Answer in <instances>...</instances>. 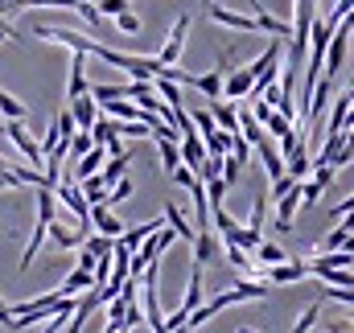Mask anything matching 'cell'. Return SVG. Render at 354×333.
Here are the masks:
<instances>
[{"label":"cell","mask_w":354,"mask_h":333,"mask_svg":"<svg viewBox=\"0 0 354 333\" xmlns=\"http://www.w3.org/2000/svg\"><path fill=\"white\" fill-rule=\"evenodd\" d=\"M206 111H210V120H214V128H218V132H231V136L239 132V124H235V103H223V99H214Z\"/></svg>","instance_id":"cell-18"},{"label":"cell","mask_w":354,"mask_h":333,"mask_svg":"<svg viewBox=\"0 0 354 333\" xmlns=\"http://www.w3.org/2000/svg\"><path fill=\"white\" fill-rule=\"evenodd\" d=\"M124 173H128V153H120V157H107V161L99 165V173H95V177H99V181H103V185L111 189V185H115V181H120Z\"/></svg>","instance_id":"cell-22"},{"label":"cell","mask_w":354,"mask_h":333,"mask_svg":"<svg viewBox=\"0 0 354 333\" xmlns=\"http://www.w3.org/2000/svg\"><path fill=\"white\" fill-rule=\"evenodd\" d=\"M264 214H268V198L264 193H256V202H252V218H248V231L260 235V239H264Z\"/></svg>","instance_id":"cell-29"},{"label":"cell","mask_w":354,"mask_h":333,"mask_svg":"<svg viewBox=\"0 0 354 333\" xmlns=\"http://www.w3.org/2000/svg\"><path fill=\"white\" fill-rule=\"evenodd\" d=\"M58 218V202H54V193L46 189V185H37V222H33V235H29V243L21 251V272H29V263L41 255V243H46V227Z\"/></svg>","instance_id":"cell-1"},{"label":"cell","mask_w":354,"mask_h":333,"mask_svg":"<svg viewBox=\"0 0 354 333\" xmlns=\"http://www.w3.org/2000/svg\"><path fill=\"white\" fill-rule=\"evenodd\" d=\"M189 12H181L174 21V29H169V37H165V46H161V54H157V62L161 66H177L181 62V50H185V37H189Z\"/></svg>","instance_id":"cell-3"},{"label":"cell","mask_w":354,"mask_h":333,"mask_svg":"<svg viewBox=\"0 0 354 333\" xmlns=\"http://www.w3.org/2000/svg\"><path fill=\"white\" fill-rule=\"evenodd\" d=\"M107 161V153H103V144H91L87 153L75 161V181H83V177H91V173H99V165Z\"/></svg>","instance_id":"cell-20"},{"label":"cell","mask_w":354,"mask_h":333,"mask_svg":"<svg viewBox=\"0 0 354 333\" xmlns=\"http://www.w3.org/2000/svg\"><path fill=\"white\" fill-rule=\"evenodd\" d=\"M0 161H4V157H0Z\"/></svg>","instance_id":"cell-48"},{"label":"cell","mask_w":354,"mask_h":333,"mask_svg":"<svg viewBox=\"0 0 354 333\" xmlns=\"http://www.w3.org/2000/svg\"><path fill=\"white\" fill-rule=\"evenodd\" d=\"M330 333H351V325H342V321H334V325H326Z\"/></svg>","instance_id":"cell-45"},{"label":"cell","mask_w":354,"mask_h":333,"mask_svg":"<svg viewBox=\"0 0 354 333\" xmlns=\"http://www.w3.org/2000/svg\"><path fill=\"white\" fill-rule=\"evenodd\" d=\"M165 218H169V231H174L177 239H185V243H194V235H198V231H194V222H185V214L177 210L174 202H165Z\"/></svg>","instance_id":"cell-25"},{"label":"cell","mask_w":354,"mask_h":333,"mask_svg":"<svg viewBox=\"0 0 354 333\" xmlns=\"http://www.w3.org/2000/svg\"><path fill=\"white\" fill-rule=\"evenodd\" d=\"M218 251H223V243H218V235H214V231H198V235H194V263H198V267L214 263V259H218Z\"/></svg>","instance_id":"cell-12"},{"label":"cell","mask_w":354,"mask_h":333,"mask_svg":"<svg viewBox=\"0 0 354 333\" xmlns=\"http://www.w3.org/2000/svg\"><path fill=\"white\" fill-rule=\"evenodd\" d=\"M218 243H227V247H239V251H248V255H252V251H256V243H260V235H252L248 227L231 222V227H227V231L218 235Z\"/></svg>","instance_id":"cell-17"},{"label":"cell","mask_w":354,"mask_h":333,"mask_svg":"<svg viewBox=\"0 0 354 333\" xmlns=\"http://www.w3.org/2000/svg\"><path fill=\"white\" fill-rule=\"evenodd\" d=\"M111 124H115V136L120 140H149L153 136L149 124H128V120H111Z\"/></svg>","instance_id":"cell-26"},{"label":"cell","mask_w":354,"mask_h":333,"mask_svg":"<svg viewBox=\"0 0 354 333\" xmlns=\"http://www.w3.org/2000/svg\"><path fill=\"white\" fill-rule=\"evenodd\" d=\"M326 296H330V301H338V305H351V301H354L351 288H326Z\"/></svg>","instance_id":"cell-42"},{"label":"cell","mask_w":354,"mask_h":333,"mask_svg":"<svg viewBox=\"0 0 354 333\" xmlns=\"http://www.w3.org/2000/svg\"><path fill=\"white\" fill-rule=\"evenodd\" d=\"M317 317H322V301H313V305L301 313V321H292V333H309L317 325Z\"/></svg>","instance_id":"cell-33"},{"label":"cell","mask_w":354,"mask_h":333,"mask_svg":"<svg viewBox=\"0 0 354 333\" xmlns=\"http://www.w3.org/2000/svg\"><path fill=\"white\" fill-rule=\"evenodd\" d=\"M157 140V153H161V169H165V177L181 165V157H177V140H161V136H153Z\"/></svg>","instance_id":"cell-27"},{"label":"cell","mask_w":354,"mask_h":333,"mask_svg":"<svg viewBox=\"0 0 354 333\" xmlns=\"http://www.w3.org/2000/svg\"><path fill=\"white\" fill-rule=\"evenodd\" d=\"M239 333H264V330H256V325H243V330H239Z\"/></svg>","instance_id":"cell-47"},{"label":"cell","mask_w":354,"mask_h":333,"mask_svg":"<svg viewBox=\"0 0 354 333\" xmlns=\"http://www.w3.org/2000/svg\"><path fill=\"white\" fill-rule=\"evenodd\" d=\"M227 58L231 54H218V66L210 70V75H194L189 86H198L202 95H210V99H223V79H227Z\"/></svg>","instance_id":"cell-8"},{"label":"cell","mask_w":354,"mask_h":333,"mask_svg":"<svg viewBox=\"0 0 354 333\" xmlns=\"http://www.w3.org/2000/svg\"><path fill=\"white\" fill-rule=\"evenodd\" d=\"M252 153H260V161H264V173H268V181H276V177H284V157L276 153V144H272V136H268L264 144H256Z\"/></svg>","instance_id":"cell-19"},{"label":"cell","mask_w":354,"mask_h":333,"mask_svg":"<svg viewBox=\"0 0 354 333\" xmlns=\"http://www.w3.org/2000/svg\"><path fill=\"white\" fill-rule=\"evenodd\" d=\"M206 17L214 21V25H227V29H243V33H260V21L256 17H243V12H231V8H223V4H206Z\"/></svg>","instance_id":"cell-5"},{"label":"cell","mask_w":354,"mask_h":333,"mask_svg":"<svg viewBox=\"0 0 354 333\" xmlns=\"http://www.w3.org/2000/svg\"><path fill=\"white\" fill-rule=\"evenodd\" d=\"M351 4H354V0H338V4H334V12H330V17H322V21H326L330 29H338L342 21H351Z\"/></svg>","instance_id":"cell-36"},{"label":"cell","mask_w":354,"mask_h":333,"mask_svg":"<svg viewBox=\"0 0 354 333\" xmlns=\"http://www.w3.org/2000/svg\"><path fill=\"white\" fill-rule=\"evenodd\" d=\"M4 136L17 144V153L29 161V169H37V173H41V149H37V140L25 132V124H21V120H4Z\"/></svg>","instance_id":"cell-4"},{"label":"cell","mask_w":354,"mask_h":333,"mask_svg":"<svg viewBox=\"0 0 354 333\" xmlns=\"http://www.w3.org/2000/svg\"><path fill=\"white\" fill-rule=\"evenodd\" d=\"M128 198H132V177L124 173V177H120V181L107 189V206H115V202H128Z\"/></svg>","instance_id":"cell-34"},{"label":"cell","mask_w":354,"mask_h":333,"mask_svg":"<svg viewBox=\"0 0 354 333\" xmlns=\"http://www.w3.org/2000/svg\"><path fill=\"white\" fill-rule=\"evenodd\" d=\"M91 288H95V276L83 272V267H75V272L62 280V288H58V292H62V296H83V292H91Z\"/></svg>","instance_id":"cell-21"},{"label":"cell","mask_w":354,"mask_h":333,"mask_svg":"<svg viewBox=\"0 0 354 333\" xmlns=\"http://www.w3.org/2000/svg\"><path fill=\"white\" fill-rule=\"evenodd\" d=\"M351 210H354V198H346V202L334 210V218H351Z\"/></svg>","instance_id":"cell-44"},{"label":"cell","mask_w":354,"mask_h":333,"mask_svg":"<svg viewBox=\"0 0 354 333\" xmlns=\"http://www.w3.org/2000/svg\"><path fill=\"white\" fill-rule=\"evenodd\" d=\"M198 173H202L198 181H210V177H218V173H223V157H206V161L198 165Z\"/></svg>","instance_id":"cell-39"},{"label":"cell","mask_w":354,"mask_h":333,"mask_svg":"<svg viewBox=\"0 0 354 333\" xmlns=\"http://www.w3.org/2000/svg\"><path fill=\"white\" fill-rule=\"evenodd\" d=\"M0 189H21V181L12 177V169L4 165V161H0Z\"/></svg>","instance_id":"cell-41"},{"label":"cell","mask_w":354,"mask_h":333,"mask_svg":"<svg viewBox=\"0 0 354 333\" xmlns=\"http://www.w3.org/2000/svg\"><path fill=\"white\" fill-rule=\"evenodd\" d=\"M25 111H29V107H25V103H21L17 95L0 91V115H4V120H25Z\"/></svg>","instance_id":"cell-30"},{"label":"cell","mask_w":354,"mask_h":333,"mask_svg":"<svg viewBox=\"0 0 354 333\" xmlns=\"http://www.w3.org/2000/svg\"><path fill=\"white\" fill-rule=\"evenodd\" d=\"M87 222H95V227H99V235H107V239H115V235L124 231V222L111 214V206H91V210H87Z\"/></svg>","instance_id":"cell-16"},{"label":"cell","mask_w":354,"mask_h":333,"mask_svg":"<svg viewBox=\"0 0 354 333\" xmlns=\"http://www.w3.org/2000/svg\"><path fill=\"white\" fill-rule=\"evenodd\" d=\"M248 4H252V12H264V4H260V0H248Z\"/></svg>","instance_id":"cell-46"},{"label":"cell","mask_w":354,"mask_h":333,"mask_svg":"<svg viewBox=\"0 0 354 333\" xmlns=\"http://www.w3.org/2000/svg\"><path fill=\"white\" fill-rule=\"evenodd\" d=\"M115 29H120V33H128V37H136L145 25H140V17H136L132 8H124V12H115Z\"/></svg>","instance_id":"cell-31"},{"label":"cell","mask_w":354,"mask_h":333,"mask_svg":"<svg viewBox=\"0 0 354 333\" xmlns=\"http://www.w3.org/2000/svg\"><path fill=\"white\" fill-rule=\"evenodd\" d=\"M79 185V193H83V202L87 206H107V185L91 173V177H83V181H75Z\"/></svg>","instance_id":"cell-23"},{"label":"cell","mask_w":354,"mask_h":333,"mask_svg":"<svg viewBox=\"0 0 354 333\" xmlns=\"http://www.w3.org/2000/svg\"><path fill=\"white\" fill-rule=\"evenodd\" d=\"M91 144H95V140H91L87 132H75V136H71V140H66V157H75V161H79V157H83V153H87Z\"/></svg>","instance_id":"cell-35"},{"label":"cell","mask_w":354,"mask_h":333,"mask_svg":"<svg viewBox=\"0 0 354 333\" xmlns=\"http://www.w3.org/2000/svg\"><path fill=\"white\" fill-rule=\"evenodd\" d=\"M334 173H338V169H330V165H313V177H309V181H317L322 189H330V185H334Z\"/></svg>","instance_id":"cell-40"},{"label":"cell","mask_w":354,"mask_h":333,"mask_svg":"<svg viewBox=\"0 0 354 333\" xmlns=\"http://www.w3.org/2000/svg\"><path fill=\"white\" fill-rule=\"evenodd\" d=\"M239 173H243V165H239L235 157H223V173H218V177H223V181H227L231 189H235V181H239Z\"/></svg>","instance_id":"cell-38"},{"label":"cell","mask_w":354,"mask_h":333,"mask_svg":"<svg viewBox=\"0 0 354 333\" xmlns=\"http://www.w3.org/2000/svg\"><path fill=\"white\" fill-rule=\"evenodd\" d=\"M189 120H194V132L202 136V144L218 132V128H214V120H210V111H189Z\"/></svg>","instance_id":"cell-32"},{"label":"cell","mask_w":354,"mask_h":333,"mask_svg":"<svg viewBox=\"0 0 354 333\" xmlns=\"http://www.w3.org/2000/svg\"><path fill=\"white\" fill-rule=\"evenodd\" d=\"M297 210H301V181L284 193V198H276V231H292V218H297Z\"/></svg>","instance_id":"cell-7"},{"label":"cell","mask_w":354,"mask_h":333,"mask_svg":"<svg viewBox=\"0 0 354 333\" xmlns=\"http://www.w3.org/2000/svg\"><path fill=\"white\" fill-rule=\"evenodd\" d=\"M87 54H75L71 58V79H66V103L71 99H79V95H87Z\"/></svg>","instance_id":"cell-14"},{"label":"cell","mask_w":354,"mask_h":333,"mask_svg":"<svg viewBox=\"0 0 354 333\" xmlns=\"http://www.w3.org/2000/svg\"><path fill=\"white\" fill-rule=\"evenodd\" d=\"M252 86H256V79H252V70L248 66H239V70H231V79H223V99H248L252 95Z\"/></svg>","instance_id":"cell-13"},{"label":"cell","mask_w":354,"mask_h":333,"mask_svg":"<svg viewBox=\"0 0 354 333\" xmlns=\"http://www.w3.org/2000/svg\"><path fill=\"white\" fill-rule=\"evenodd\" d=\"M342 247H351V222H346V218H338V227H330V231L317 239L313 255H330V251H342Z\"/></svg>","instance_id":"cell-10"},{"label":"cell","mask_w":354,"mask_h":333,"mask_svg":"<svg viewBox=\"0 0 354 333\" xmlns=\"http://www.w3.org/2000/svg\"><path fill=\"white\" fill-rule=\"evenodd\" d=\"M351 107H354L351 91H342V95H338V103H334V111H330V128H326L322 136H334V132H346V128H351Z\"/></svg>","instance_id":"cell-15"},{"label":"cell","mask_w":354,"mask_h":333,"mask_svg":"<svg viewBox=\"0 0 354 333\" xmlns=\"http://www.w3.org/2000/svg\"><path fill=\"white\" fill-rule=\"evenodd\" d=\"M161 227H165V218H149V222H140V227H124V231L115 235V243H120L124 251H136L153 231H161Z\"/></svg>","instance_id":"cell-9"},{"label":"cell","mask_w":354,"mask_h":333,"mask_svg":"<svg viewBox=\"0 0 354 333\" xmlns=\"http://www.w3.org/2000/svg\"><path fill=\"white\" fill-rule=\"evenodd\" d=\"M260 128H264V136H276V140H280V136L292 128V120H288V115H280V111L272 107V111L264 115V124H260Z\"/></svg>","instance_id":"cell-28"},{"label":"cell","mask_w":354,"mask_h":333,"mask_svg":"<svg viewBox=\"0 0 354 333\" xmlns=\"http://www.w3.org/2000/svg\"><path fill=\"white\" fill-rule=\"evenodd\" d=\"M252 255H256V267H276V263L292 259V255H288L284 247H276V243H264V239L256 243V251H252Z\"/></svg>","instance_id":"cell-24"},{"label":"cell","mask_w":354,"mask_h":333,"mask_svg":"<svg viewBox=\"0 0 354 333\" xmlns=\"http://www.w3.org/2000/svg\"><path fill=\"white\" fill-rule=\"evenodd\" d=\"M66 111H71V120H75V128H79V132H87L91 124L99 120V103H95L91 95H79V99H71V103H66Z\"/></svg>","instance_id":"cell-11"},{"label":"cell","mask_w":354,"mask_h":333,"mask_svg":"<svg viewBox=\"0 0 354 333\" xmlns=\"http://www.w3.org/2000/svg\"><path fill=\"white\" fill-rule=\"evenodd\" d=\"M346 54H351V21H342V25L330 33L326 58H322V79H338V70H342Z\"/></svg>","instance_id":"cell-2"},{"label":"cell","mask_w":354,"mask_h":333,"mask_svg":"<svg viewBox=\"0 0 354 333\" xmlns=\"http://www.w3.org/2000/svg\"><path fill=\"white\" fill-rule=\"evenodd\" d=\"M260 280H264V284H301V280H305V263L292 255V259H284V263H276V267H260Z\"/></svg>","instance_id":"cell-6"},{"label":"cell","mask_w":354,"mask_h":333,"mask_svg":"<svg viewBox=\"0 0 354 333\" xmlns=\"http://www.w3.org/2000/svg\"><path fill=\"white\" fill-rule=\"evenodd\" d=\"M0 41H17V29H12L4 17H0Z\"/></svg>","instance_id":"cell-43"},{"label":"cell","mask_w":354,"mask_h":333,"mask_svg":"<svg viewBox=\"0 0 354 333\" xmlns=\"http://www.w3.org/2000/svg\"><path fill=\"white\" fill-rule=\"evenodd\" d=\"M124 313H128V305L115 296V301H107V325H115V330H124Z\"/></svg>","instance_id":"cell-37"}]
</instances>
